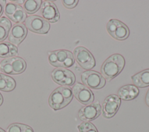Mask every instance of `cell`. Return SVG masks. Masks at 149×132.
<instances>
[{"instance_id":"cell-1","label":"cell","mask_w":149,"mask_h":132,"mask_svg":"<svg viewBox=\"0 0 149 132\" xmlns=\"http://www.w3.org/2000/svg\"><path fill=\"white\" fill-rule=\"evenodd\" d=\"M125 65V58L119 53H115L103 63L101 71L103 76L108 81L116 77L123 70Z\"/></svg>"},{"instance_id":"cell-2","label":"cell","mask_w":149,"mask_h":132,"mask_svg":"<svg viewBox=\"0 0 149 132\" xmlns=\"http://www.w3.org/2000/svg\"><path fill=\"white\" fill-rule=\"evenodd\" d=\"M72 90L69 87H59L54 90L48 98L49 106L55 110H59L67 106L72 100Z\"/></svg>"},{"instance_id":"cell-3","label":"cell","mask_w":149,"mask_h":132,"mask_svg":"<svg viewBox=\"0 0 149 132\" xmlns=\"http://www.w3.org/2000/svg\"><path fill=\"white\" fill-rule=\"evenodd\" d=\"M48 61L53 66L67 68L73 65L74 58L70 51L65 49H59L49 52Z\"/></svg>"},{"instance_id":"cell-4","label":"cell","mask_w":149,"mask_h":132,"mask_svg":"<svg viewBox=\"0 0 149 132\" xmlns=\"http://www.w3.org/2000/svg\"><path fill=\"white\" fill-rule=\"evenodd\" d=\"M26 68V63L20 57L5 59L0 63V70L8 74L14 75L22 73Z\"/></svg>"},{"instance_id":"cell-5","label":"cell","mask_w":149,"mask_h":132,"mask_svg":"<svg viewBox=\"0 0 149 132\" xmlns=\"http://www.w3.org/2000/svg\"><path fill=\"white\" fill-rule=\"evenodd\" d=\"M25 25L31 32L40 34H47L50 28L49 22L37 15L28 16L25 20Z\"/></svg>"},{"instance_id":"cell-6","label":"cell","mask_w":149,"mask_h":132,"mask_svg":"<svg viewBox=\"0 0 149 132\" xmlns=\"http://www.w3.org/2000/svg\"><path fill=\"white\" fill-rule=\"evenodd\" d=\"M107 30L113 38L120 41L126 40L130 33L127 26L116 19H111L108 22Z\"/></svg>"},{"instance_id":"cell-7","label":"cell","mask_w":149,"mask_h":132,"mask_svg":"<svg viewBox=\"0 0 149 132\" xmlns=\"http://www.w3.org/2000/svg\"><path fill=\"white\" fill-rule=\"evenodd\" d=\"M74 58L84 69L90 70L95 66V60L92 53L83 47H77L73 52Z\"/></svg>"},{"instance_id":"cell-8","label":"cell","mask_w":149,"mask_h":132,"mask_svg":"<svg viewBox=\"0 0 149 132\" xmlns=\"http://www.w3.org/2000/svg\"><path fill=\"white\" fill-rule=\"evenodd\" d=\"M82 83L92 89H100L104 87L106 81L105 78L98 72L94 70L84 72L81 75Z\"/></svg>"},{"instance_id":"cell-9","label":"cell","mask_w":149,"mask_h":132,"mask_svg":"<svg viewBox=\"0 0 149 132\" xmlns=\"http://www.w3.org/2000/svg\"><path fill=\"white\" fill-rule=\"evenodd\" d=\"M51 77L56 83L66 87L72 85L76 81L74 73L65 68L55 69L51 73Z\"/></svg>"},{"instance_id":"cell-10","label":"cell","mask_w":149,"mask_h":132,"mask_svg":"<svg viewBox=\"0 0 149 132\" xmlns=\"http://www.w3.org/2000/svg\"><path fill=\"white\" fill-rule=\"evenodd\" d=\"M4 10L6 16L14 23H22L27 18V13L23 7L16 3L9 2L6 3Z\"/></svg>"},{"instance_id":"cell-11","label":"cell","mask_w":149,"mask_h":132,"mask_svg":"<svg viewBox=\"0 0 149 132\" xmlns=\"http://www.w3.org/2000/svg\"><path fill=\"white\" fill-rule=\"evenodd\" d=\"M121 101L120 98L115 94L108 95L104 101L102 106V113L104 117H112L118 112Z\"/></svg>"},{"instance_id":"cell-12","label":"cell","mask_w":149,"mask_h":132,"mask_svg":"<svg viewBox=\"0 0 149 132\" xmlns=\"http://www.w3.org/2000/svg\"><path fill=\"white\" fill-rule=\"evenodd\" d=\"M72 92L77 100L84 105L90 104L94 99L92 91L86 85L80 83L75 84L73 87Z\"/></svg>"},{"instance_id":"cell-13","label":"cell","mask_w":149,"mask_h":132,"mask_svg":"<svg viewBox=\"0 0 149 132\" xmlns=\"http://www.w3.org/2000/svg\"><path fill=\"white\" fill-rule=\"evenodd\" d=\"M40 12L43 19L48 22L55 23L60 17L59 10L55 4L50 1L42 2L40 6Z\"/></svg>"},{"instance_id":"cell-14","label":"cell","mask_w":149,"mask_h":132,"mask_svg":"<svg viewBox=\"0 0 149 132\" xmlns=\"http://www.w3.org/2000/svg\"><path fill=\"white\" fill-rule=\"evenodd\" d=\"M101 107L100 104L97 102L81 108L79 111L78 115L80 120L90 122L97 118L101 113Z\"/></svg>"},{"instance_id":"cell-15","label":"cell","mask_w":149,"mask_h":132,"mask_svg":"<svg viewBox=\"0 0 149 132\" xmlns=\"http://www.w3.org/2000/svg\"><path fill=\"white\" fill-rule=\"evenodd\" d=\"M27 34V30L23 23L14 24L11 28L8 39L9 41L15 45H19L26 38Z\"/></svg>"},{"instance_id":"cell-16","label":"cell","mask_w":149,"mask_h":132,"mask_svg":"<svg viewBox=\"0 0 149 132\" xmlns=\"http://www.w3.org/2000/svg\"><path fill=\"white\" fill-rule=\"evenodd\" d=\"M139 94L138 88L132 84L122 86L118 91V97L124 101H130L136 98Z\"/></svg>"},{"instance_id":"cell-17","label":"cell","mask_w":149,"mask_h":132,"mask_svg":"<svg viewBox=\"0 0 149 132\" xmlns=\"http://www.w3.org/2000/svg\"><path fill=\"white\" fill-rule=\"evenodd\" d=\"M132 80L136 87L142 88L149 86V69L132 76Z\"/></svg>"},{"instance_id":"cell-18","label":"cell","mask_w":149,"mask_h":132,"mask_svg":"<svg viewBox=\"0 0 149 132\" xmlns=\"http://www.w3.org/2000/svg\"><path fill=\"white\" fill-rule=\"evenodd\" d=\"M18 49L16 46L9 42L0 43V57L2 58L13 57L17 55Z\"/></svg>"},{"instance_id":"cell-19","label":"cell","mask_w":149,"mask_h":132,"mask_svg":"<svg viewBox=\"0 0 149 132\" xmlns=\"http://www.w3.org/2000/svg\"><path fill=\"white\" fill-rule=\"evenodd\" d=\"M16 87L15 80L11 77L0 73V91L9 92Z\"/></svg>"},{"instance_id":"cell-20","label":"cell","mask_w":149,"mask_h":132,"mask_svg":"<svg viewBox=\"0 0 149 132\" xmlns=\"http://www.w3.org/2000/svg\"><path fill=\"white\" fill-rule=\"evenodd\" d=\"M12 23L6 17L0 18V42L4 41L9 35Z\"/></svg>"},{"instance_id":"cell-21","label":"cell","mask_w":149,"mask_h":132,"mask_svg":"<svg viewBox=\"0 0 149 132\" xmlns=\"http://www.w3.org/2000/svg\"><path fill=\"white\" fill-rule=\"evenodd\" d=\"M42 3L41 0H27L24 2L23 8L26 13L31 15L38 11Z\"/></svg>"},{"instance_id":"cell-22","label":"cell","mask_w":149,"mask_h":132,"mask_svg":"<svg viewBox=\"0 0 149 132\" xmlns=\"http://www.w3.org/2000/svg\"><path fill=\"white\" fill-rule=\"evenodd\" d=\"M8 132H34L33 129L29 126L15 123L10 124L7 128Z\"/></svg>"},{"instance_id":"cell-23","label":"cell","mask_w":149,"mask_h":132,"mask_svg":"<svg viewBox=\"0 0 149 132\" xmlns=\"http://www.w3.org/2000/svg\"><path fill=\"white\" fill-rule=\"evenodd\" d=\"M80 132H98L95 126L88 122H84L78 126Z\"/></svg>"},{"instance_id":"cell-24","label":"cell","mask_w":149,"mask_h":132,"mask_svg":"<svg viewBox=\"0 0 149 132\" xmlns=\"http://www.w3.org/2000/svg\"><path fill=\"white\" fill-rule=\"evenodd\" d=\"M77 0H63L62 3L64 6L68 9L74 8L78 3Z\"/></svg>"},{"instance_id":"cell-25","label":"cell","mask_w":149,"mask_h":132,"mask_svg":"<svg viewBox=\"0 0 149 132\" xmlns=\"http://www.w3.org/2000/svg\"><path fill=\"white\" fill-rule=\"evenodd\" d=\"M6 5L5 0H0V17L2 16Z\"/></svg>"},{"instance_id":"cell-26","label":"cell","mask_w":149,"mask_h":132,"mask_svg":"<svg viewBox=\"0 0 149 132\" xmlns=\"http://www.w3.org/2000/svg\"><path fill=\"white\" fill-rule=\"evenodd\" d=\"M145 101H146V104H147V105L148 106H149V89L146 94V98H145Z\"/></svg>"},{"instance_id":"cell-27","label":"cell","mask_w":149,"mask_h":132,"mask_svg":"<svg viewBox=\"0 0 149 132\" xmlns=\"http://www.w3.org/2000/svg\"><path fill=\"white\" fill-rule=\"evenodd\" d=\"M11 2H16V4H18V3H19V4H22V3H23L25 1H24V0H22V1H12Z\"/></svg>"},{"instance_id":"cell-28","label":"cell","mask_w":149,"mask_h":132,"mask_svg":"<svg viewBox=\"0 0 149 132\" xmlns=\"http://www.w3.org/2000/svg\"><path fill=\"white\" fill-rule=\"evenodd\" d=\"M3 97H2V94L0 93V106L2 105V103H3Z\"/></svg>"},{"instance_id":"cell-29","label":"cell","mask_w":149,"mask_h":132,"mask_svg":"<svg viewBox=\"0 0 149 132\" xmlns=\"http://www.w3.org/2000/svg\"><path fill=\"white\" fill-rule=\"evenodd\" d=\"M0 132H5V131L4 130H3L2 129L0 128Z\"/></svg>"}]
</instances>
